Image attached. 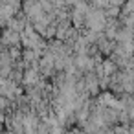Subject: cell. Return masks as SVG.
Returning <instances> with one entry per match:
<instances>
[{"mask_svg": "<svg viewBox=\"0 0 134 134\" xmlns=\"http://www.w3.org/2000/svg\"><path fill=\"white\" fill-rule=\"evenodd\" d=\"M121 2H125V0H112V4H116V6H119Z\"/></svg>", "mask_w": 134, "mask_h": 134, "instance_id": "obj_1", "label": "cell"}]
</instances>
